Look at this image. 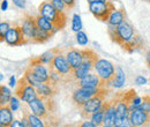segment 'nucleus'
Instances as JSON below:
<instances>
[{"mask_svg": "<svg viewBox=\"0 0 150 127\" xmlns=\"http://www.w3.org/2000/svg\"><path fill=\"white\" fill-rule=\"evenodd\" d=\"M82 29V21L79 14H74L72 18V30L74 33H79Z\"/></svg>", "mask_w": 150, "mask_h": 127, "instance_id": "obj_30", "label": "nucleus"}, {"mask_svg": "<svg viewBox=\"0 0 150 127\" xmlns=\"http://www.w3.org/2000/svg\"><path fill=\"white\" fill-rule=\"evenodd\" d=\"M129 120L134 127H150V113L140 108L132 109L129 112Z\"/></svg>", "mask_w": 150, "mask_h": 127, "instance_id": "obj_11", "label": "nucleus"}, {"mask_svg": "<svg viewBox=\"0 0 150 127\" xmlns=\"http://www.w3.org/2000/svg\"><path fill=\"white\" fill-rule=\"evenodd\" d=\"M13 111L9 105H0V125L1 127H9L13 123Z\"/></svg>", "mask_w": 150, "mask_h": 127, "instance_id": "obj_18", "label": "nucleus"}, {"mask_svg": "<svg viewBox=\"0 0 150 127\" xmlns=\"http://www.w3.org/2000/svg\"><path fill=\"white\" fill-rule=\"evenodd\" d=\"M146 1H148V0H146Z\"/></svg>", "mask_w": 150, "mask_h": 127, "instance_id": "obj_48", "label": "nucleus"}, {"mask_svg": "<svg viewBox=\"0 0 150 127\" xmlns=\"http://www.w3.org/2000/svg\"><path fill=\"white\" fill-rule=\"evenodd\" d=\"M76 42L80 44V45H82V46H84V45H87L88 44V37L87 35L81 30V31H79V33H76Z\"/></svg>", "mask_w": 150, "mask_h": 127, "instance_id": "obj_33", "label": "nucleus"}, {"mask_svg": "<svg viewBox=\"0 0 150 127\" xmlns=\"http://www.w3.org/2000/svg\"><path fill=\"white\" fill-rule=\"evenodd\" d=\"M90 120L96 124L98 127L103 126L104 125V109L100 106V109L97 110L96 112H94L90 117Z\"/></svg>", "mask_w": 150, "mask_h": 127, "instance_id": "obj_27", "label": "nucleus"}, {"mask_svg": "<svg viewBox=\"0 0 150 127\" xmlns=\"http://www.w3.org/2000/svg\"><path fill=\"white\" fill-rule=\"evenodd\" d=\"M96 74L99 76L102 86L103 87H110L111 82H112L113 77L115 75V67L111 61L106 60V59H102L99 58L96 62H95L94 67Z\"/></svg>", "mask_w": 150, "mask_h": 127, "instance_id": "obj_5", "label": "nucleus"}, {"mask_svg": "<svg viewBox=\"0 0 150 127\" xmlns=\"http://www.w3.org/2000/svg\"><path fill=\"white\" fill-rule=\"evenodd\" d=\"M38 12H39L40 15H43L44 18H46L49 21L52 22V24L54 26L57 31L62 30L67 24V15H66V13L58 11L49 0L43 1L38 6Z\"/></svg>", "mask_w": 150, "mask_h": 127, "instance_id": "obj_2", "label": "nucleus"}, {"mask_svg": "<svg viewBox=\"0 0 150 127\" xmlns=\"http://www.w3.org/2000/svg\"><path fill=\"white\" fill-rule=\"evenodd\" d=\"M139 108L150 113V95H144L142 97V102H141V105Z\"/></svg>", "mask_w": 150, "mask_h": 127, "instance_id": "obj_32", "label": "nucleus"}, {"mask_svg": "<svg viewBox=\"0 0 150 127\" xmlns=\"http://www.w3.org/2000/svg\"><path fill=\"white\" fill-rule=\"evenodd\" d=\"M82 55H83V62L81 64V66L77 70L73 71V73L71 74V77H69V81L75 82V83L77 81H80L82 77H84L87 74L91 73V71L95 67V62L99 59L98 53H96L91 49H83Z\"/></svg>", "mask_w": 150, "mask_h": 127, "instance_id": "obj_3", "label": "nucleus"}, {"mask_svg": "<svg viewBox=\"0 0 150 127\" xmlns=\"http://www.w3.org/2000/svg\"><path fill=\"white\" fill-rule=\"evenodd\" d=\"M148 1H149V2H150V0H148Z\"/></svg>", "mask_w": 150, "mask_h": 127, "instance_id": "obj_47", "label": "nucleus"}, {"mask_svg": "<svg viewBox=\"0 0 150 127\" xmlns=\"http://www.w3.org/2000/svg\"><path fill=\"white\" fill-rule=\"evenodd\" d=\"M64 52H65L66 59H67V61L71 65L73 71L77 70L81 66V64L83 62L82 50H77L75 48H69V49H64Z\"/></svg>", "mask_w": 150, "mask_h": 127, "instance_id": "obj_13", "label": "nucleus"}, {"mask_svg": "<svg viewBox=\"0 0 150 127\" xmlns=\"http://www.w3.org/2000/svg\"><path fill=\"white\" fill-rule=\"evenodd\" d=\"M24 76H25V79H27V81L31 84V86H34L35 88L37 87L39 83H42L39 80H38V77L36 76V74L34 73V71L28 66L27 67V70H25V73H24Z\"/></svg>", "mask_w": 150, "mask_h": 127, "instance_id": "obj_28", "label": "nucleus"}, {"mask_svg": "<svg viewBox=\"0 0 150 127\" xmlns=\"http://www.w3.org/2000/svg\"><path fill=\"white\" fill-rule=\"evenodd\" d=\"M99 88H86V87H76L72 92V102L77 109H81L90 98H93L98 92Z\"/></svg>", "mask_w": 150, "mask_h": 127, "instance_id": "obj_10", "label": "nucleus"}, {"mask_svg": "<svg viewBox=\"0 0 150 127\" xmlns=\"http://www.w3.org/2000/svg\"><path fill=\"white\" fill-rule=\"evenodd\" d=\"M88 1V4H90V2H97V1H106V0H87Z\"/></svg>", "mask_w": 150, "mask_h": 127, "instance_id": "obj_45", "label": "nucleus"}, {"mask_svg": "<svg viewBox=\"0 0 150 127\" xmlns=\"http://www.w3.org/2000/svg\"><path fill=\"white\" fill-rule=\"evenodd\" d=\"M122 102H125L129 109H132V104H133V101L135 99V97H137V92L134 90V89H128V90H125V91H119L115 94Z\"/></svg>", "mask_w": 150, "mask_h": 127, "instance_id": "obj_23", "label": "nucleus"}, {"mask_svg": "<svg viewBox=\"0 0 150 127\" xmlns=\"http://www.w3.org/2000/svg\"><path fill=\"white\" fill-rule=\"evenodd\" d=\"M88 6H89L90 13L94 15L95 18L99 20V21H102V22H106V23L109 21L110 15L115 9V7H114V5H113L111 0L90 2V4H88Z\"/></svg>", "mask_w": 150, "mask_h": 127, "instance_id": "obj_7", "label": "nucleus"}, {"mask_svg": "<svg viewBox=\"0 0 150 127\" xmlns=\"http://www.w3.org/2000/svg\"><path fill=\"white\" fill-rule=\"evenodd\" d=\"M36 23H37L38 28L42 29V30H45V31L51 33V34H53V35L57 33L56 28H54V26L52 24V22L49 21L47 18H44V16L40 15V14H38L37 16H36Z\"/></svg>", "mask_w": 150, "mask_h": 127, "instance_id": "obj_22", "label": "nucleus"}, {"mask_svg": "<svg viewBox=\"0 0 150 127\" xmlns=\"http://www.w3.org/2000/svg\"><path fill=\"white\" fill-rule=\"evenodd\" d=\"M61 127H76V126H75V124H66V125H64V126Z\"/></svg>", "mask_w": 150, "mask_h": 127, "instance_id": "obj_44", "label": "nucleus"}, {"mask_svg": "<svg viewBox=\"0 0 150 127\" xmlns=\"http://www.w3.org/2000/svg\"><path fill=\"white\" fill-rule=\"evenodd\" d=\"M53 36H54L53 34L47 33V31H45V30H42V29L37 28L36 34H35V36H34V39H33L31 44H43V43H46L51 37H53Z\"/></svg>", "mask_w": 150, "mask_h": 127, "instance_id": "obj_25", "label": "nucleus"}, {"mask_svg": "<svg viewBox=\"0 0 150 127\" xmlns=\"http://www.w3.org/2000/svg\"><path fill=\"white\" fill-rule=\"evenodd\" d=\"M13 4L19 8H25V0H12Z\"/></svg>", "mask_w": 150, "mask_h": 127, "instance_id": "obj_38", "label": "nucleus"}, {"mask_svg": "<svg viewBox=\"0 0 150 127\" xmlns=\"http://www.w3.org/2000/svg\"><path fill=\"white\" fill-rule=\"evenodd\" d=\"M146 62H147L148 68L150 70V49L147 51V53H146Z\"/></svg>", "mask_w": 150, "mask_h": 127, "instance_id": "obj_41", "label": "nucleus"}, {"mask_svg": "<svg viewBox=\"0 0 150 127\" xmlns=\"http://www.w3.org/2000/svg\"><path fill=\"white\" fill-rule=\"evenodd\" d=\"M9 29H11V26L8 22H1L0 23V40L1 42H5V36Z\"/></svg>", "mask_w": 150, "mask_h": 127, "instance_id": "obj_31", "label": "nucleus"}, {"mask_svg": "<svg viewBox=\"0 0 150 127\" xmlns=\"http://www.w3.org/2000/svg\"><path fill=\"white\" fill-rule=\"evenodd\" d=\"M100 127H113V126H109V125H103V126H100Z\"/></svg>", "mask_w": 150, "mask_h": 127, "instance_id": "obj_46", "label": "nucleus"}, {"mask_svg": "<svg viewBox=\"0 0 150 127\" xmlns=\"http://www.w3.org/2000/svg\"><path fill=\"white\" fill-rule=\"evenodd\" d=\"M12 97V91L9 90V88L2 84L0 87V105H7Z\"/></svg>", "mask_w": 150, "mask_h": 127, "instance_id": "obj_26", "label": "nucleus"}, {"mask_svg": "<svg viewBox=\"0 0 150 127\" xmlns=\"http://www.w3.org/2000/svg\"><path fill=\"white\" fill-rule=\"evenodd\" d=\"M9 108L12 109V111H18L20 109V99L15 96V97H12V99L9 101L8 103Z\"/></svg>", "mask_w": 150, "mask_h": 127, "instance_id": "obj_36", "label": "nucleus"}, {"mask_svg": "<svg viewBox=\"0 0 150 127\" xmlns=\"http://www.w3.org/2000/svg\"><path fill=\"white\" fill-rule=\"evenodd\" d=\"M34 73L36 74L38 80L40 82H49L50 81V70L47 65L44 64H38V65H34V66H29Z\"/></svg>", "mask_w": 150, "mask_h": 127, "instance_id": "obj_19", "label": "nucleus"}, {"mask_svg": "<svg viewBox=\"0 0 150 127\" xmlns=\"http://www.w3.org/2000/svg\"><path fill=\"white\" fill-rule=\"evenodd\" d=\"M37 28L38 27L37 23H36V16L25 13L23 15V18H22V29H23V33L27 37V39L29 40V44H31Z\"/></svg>", "mask_w": 150, "mask_h": 127, "instance_id": "obj_12", "label": "nucleus"}, {"mask_svg": "<svg viewBox=\"0 0 150 127\" xmlns=\"http://www.w3.org/2000/svg\"><path fill=\"white\" fill-rule=\"evenodd\" d=\"M14 95L19 98L21 102H24L27 104H29L30 102H33L34 99H36L38 97L37 90L34 86H31L25 76L23 75L15 86V90H14Z\"/></svg>", "mask_w": 150, "mask_h": 127, "instance_id": "obj_6", "label": "nucleus"}, {"mask_svg": "<svg viewBox=\"0 0 150 127\" xmlns=\"http://www.w3.org/2000/svg\"><path fill=\"white\" fill-rule=\"evenodd\" d=\"M8 8V1L7 0H2L1 1V11H6Z\"/></svg>", "mask_w": 150, "mask_h": 127, "instance_id": "obj_42", "label": "nucleus"}, {"mask_svg": "<svg viewBox=\"0 0 150 127\" xmlns=\"http://www.w3.org/2000/svg\"><path fill=\"white\" fill-rule=\"evenodd\" d=\"M9 127H25V126H24V124H23V121H22V120L14 119V120H13V123L11 124V126Z\"/></svg>", "mask_w": 150, "mask_h": 127, "instance_id": "obj_40", "label": "nucleus"}, {"mask_svg": "<svg viewBox=\"0 0 150 127\" xmlns=\"http://www.w3.org/2000/svg\"><path fill=\"white\" fill-rule=\"evenodd\" d=\"M113 127H134L132 125L131 120H129V117H117L115 120H114V125Z\"/></svg>", "mask_w": 150, "mask_h": 127, "instance_id": "obj_29", "label": "nucleus"}, {"mask_svg": "<svg viewBox=\"0 0 150 127\" xmlns=\"http://www.w3.org/2000/svg\"><path fill=\"white\" fill-rule=\"evenodd\" d=\"M135 83L139 84V86H141V84H146V83H147V79L140 75V76H137V77L135 79Z\"/></svg>", "mask_w": 150, "mask_h": 127, "instance_id": "obj_39", "label": "nucleus"}, {"mask_svg": "<svg viewBox=\"0 0 150 127\" xmlns=\"http://www.w3.org/2000/svg\"><path fill=\"white\" fill-rule=\"evenodd\" d=\"M108 33L111 40L128 53H133L134 51L144 48V42L128 21H124L117 27L109 26Z\"/></svg>", "mask_w": 150, "mask_h": 127, "instance_id": "obj_1", "label": "nucleus"}, {"mask_svg": "<svg viewBox=\"0 0 150 127\" xmlns=\"http://www.w3.org/2000/svg\"><path fill=\"white\" fill-rule=\"evenodd\" d=\"M36 90H37L38 96L53 98V96H56L59 90V86H56L51 82H42L36 87Z\"/></svg>", "mask_w": 150, "mask_h": 127, "instance_id": "obj_16", "label": "nucleus"}, {"mask_svg": "<svg viewBox=\"0 0 150 127\" xmlns=\"http://www.w3.org/2000/svg\"><path fill=\"white\" fill-rule=\"evenodd\" d=\"M65 5H66V8L68 9H73L76 5V0H64Z\"/></svg>", "mask_w": 150, "mask_h": 127, "instance_id": "obj_37", "label": "nucleus"}, {"mask_svg": "<svg viewBox=\"0 0 150 127\" xmlns=\"http://www.w3.org/2000/svg\"><path fill=\"white\" fill-rule=\"evenodd\" d=\"M113 98H114V102H115L117 117H120V118H122V117H129V112H131L129 106H128L125 102H122L117 95H114Z\"/></svg>", "mask_w": 150, "mask_h": 127, "instance_id": "obj_21", "label": "nucleus"}, {"mask_svg": "<svg viewBox=\"0 0 150 127\" xmlns=\"http://www.w3.org/2000/svg\"><path fill=\"white\" fill-rule=\"evenodd\" d=\"M49 1L56 7L58 11H60V12H65V9H66V5H65L64 0H49Z\"/></svg>", "mask_w": 150, "mask_h": 127, "instance_id": "obj_34", "label": "nucleus"}, {"mask_svg": "<svg viewBox=\"0 0 150 127\" xmlns=\"http://www.w3.org/2000/svg\"><path fill=\"white\" fill-rule=\"evenodd\" d=\"M126 12L124 8H115L112 12V14L110 15L109 21H108V26H113V27H117L119 26L120 23H122L124 21H126Z\"/></svg>", "mask_w": 150, "mask_h": 127, "instance_id": "obj_20", "label": "nucleus"}, {"mask_svg": "<svg viewBox=\"0 0 150 127\" xmlns=\"http://www.w3.org/2000/svg\"><path fill=\"white\" fill-rule=\"evenodd\" d=\"M5 43L9 46H22L29 44V40L23 33L22 26L15 24L14 27H11L5 36Z\"/></svg>", "mask_w": 150, "mask_h": 127, "instance_id": "obj_9", "label": "nucleus"}, {"mask_svg": "<svg viewBox=\"0 0 150 127\" xmlns=\"http://www.w3.org/2000/svg\"><path fill=\"white\" fill-rule=\"evenodd\" d=\"M50 66H52L57 72L64 77V82H68L69 81V77H71V74L73 73V70H72L71 65L68 64V61L66 59L64 49H60V51L53 58V60L50 64Z\"/></svg>", "mask_w": 150, "mask_h": 127, "instance_id": "obj_8", "label": "nucleus"}, {"mask_svg": "<svg viewBox=\"0 0 150 127\" xmlns=\"http://www.w3.org/2000/svg\"><path fill=\"white\" fill-rule=\"evenodd\" d=\"M22 117H24L28 120L30 127H47L46 123L42 118H39L38 116L34 114L31 111H29L27 108H22Z\"/></svg>", "mask_w": 150, "mask_h": 127, "instance_id": "obj_17", "label": "nucleus"}, {"mask_svg": "<svg viewBox=\"0 0 150 127\" xmlns=\"http://www.w3.org/2000/svg\"><path fill=\"white\" fill-rule=\"evenodd\" d=\"M104 109V125L113 126L114 120L117 118V112H115V102L114 98H111L109 101H105L102 105Z\"/></svg>", "mask_w": 150, "mask_h": 127, "instance_id": "obj_14", "label": "nucleus"}, {"mask_svg": "<svg viewBox=\"0 0 150 127\" xmlns=\"http://www.w3.org/2000/svg\"><path fill=\"white\" fill-rule=\"evenodd\" d=\"M76 87H86V88H100L102 82L97 74L89 73L84 77H82L80 81L76 82Z\"/></svg>", "mask_w": 150, "mask_h": 127, "instance_id": "obj_15", "label": "nucleus"}, {"mask_svg": "<svg viewBox=\"0 0 150 127\" xmlns=\"http://www.w3.org/2000/svg\"><path fill=\"white\" fill-rule=\"evenodd\" d=\"M75 126L76 127H98L96 124H94L90 119H83L82 121L75 123Z\"/></svg>", "mask_w": 150, "mask_h": 127, "instance_id": "obj_35", "label": "nucleus"}, {"mask_svg": "<svg viewBox=\"0 0 150 127\" xmlns=\"http://www.w3.org/2000/svg\"><path fill=\"white\" fill-rule=\"evenodd\" d=\"M16 80H15V77L14 76H11V79H9V87H15L16 86Z\"/></svg>", "mask_w": 150, "mask_h": 127, "instance_id": "obj_43", "label": "nucleus"}, {"mask_svg": "<svg viewBox=\"0 0 150 127\" xmlns=\"http://www.w3.org/2000/svg\"><path fill=\"white\" fill-rule=\"evenodd\" d=\"M110 94V88L109 87H100L98 92L95 95L93 98H90L81 109H79L81 118L82 119H90L91 114L96 112L97 110L100 109L103 103L106 101V97Z\"/></svg>", "mask_w": 150, "mask_h": 127, "instance_id": "obj_4", "label": "nucleus"}, {"mask_svg": "<svg viewBox=\"0 0 150 127\" xmlns=\"http://www.w3.org/2000/svg\"><path fill=\"white\" fill-rule=\"evenodd\" d=\"M125 82H126L125 72L122 71V68L120 66H115V75H114L110 86L113 88H121L125 84Z\"/></svg>", "mask_w": 150, "mask_h": 127, "instance_id": "obj_24", "label": "nucleus"}]
</instances>
